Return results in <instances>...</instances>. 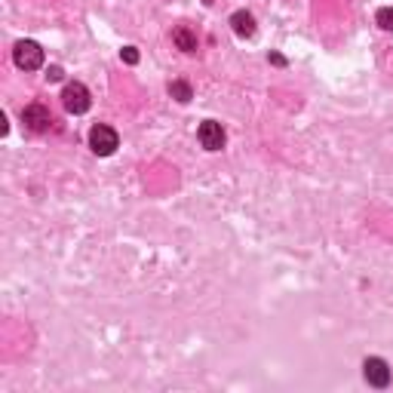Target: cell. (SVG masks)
<instances>
[{"instance_id":"cell-1","label":"cell","mask_w":393,"mask_h":393,"mask_svg":"<svg viewBox=\"0 0 393 393\" xmlns=\"http://www.w3.org/2000/svg\"><path fill=\"white\" fill-rule=\"evenodd\" d=\"M13 58H16V65L22 68V71H37V68L43 65V49L34 41H19L16 49H13Z\"/></svg>"},{"instance_id":"cell-2","label":"cell","mask_w":393,"mask_h":393,"mask_svg":"<svg viewBox=\"0 0 393 393\" xmlns=\"http://www.w3.org/2000/svg\"><path fill=\"white\" fill-rule=\"evenodd\" d=\"M117 145H120V139H117V132L111 130V126L98 123V126L90 130V147L98 157H111L117 151Z\"/></svg>"},{"instance_id":"cell-3","label":"cell","mask_w":393,"mask_h":393,"mask_svg":"<svg viewBox=\"0 0 393 393\" xmlns=\"http://www.w3.org/2000/svg\"><path fill=\"white\" fill-rule=\"evenodd\" d=\"M62 102H65V111L68 114H86L90 111V90L83 83H68L65 93H62Z\"/></svg>"},{"instance_id":"cell-4","label":"cell","mask_w":393,"mask_h":393,"mask_svg":"<svg viewBox=\"0 0 393 393\" xmlns=\"http://www.w3.org/2000/svg\"><path fill=\"white\" fill-rule=\"evenodd\" d=\"M22 120H25V126L31 132H49L53 130V114H49V108H43V105H28L25 111H22Z\"/></svg>"},{"instance_id":"cell-5","label":"cell","mask_w":393,"mask_h":393,"mask_svg":"<svg viewBox=\"0 0 393 393\" xmlns=\"http://www.w3.org/2000/svg\"><path fill=\"white\" fill-rule=\"evenodd\" d=\"M362 375H366V381L372 387H387L390 384V366L381 357H369L366 362H362Z\"/></svg>"},{"instance_id":"cell-6","label":"cell","mask_w":393,"mask_h":393,"mask_svg":"<svg viewBox=\"0 0 393 393\" xmlns=\"http://www.w3.org/2000/svg\"><path fill=\"white\" fill-rule=\"evenodd\" d=\"M200 145L206 147V151H221L224 142H228V135H224L221 130V123H215V120H203L200 123Z\"/></svg>"},{"instance_id":"cell-7","label":"cell","mask_w":393,"mask_h":393,"mask_svg":"<svg viewBox=\"0 0 393 393\" xmlns=\"http://www.w3.org/2000/svg\"><path fill=\"white\" fill-rule=\"evenodd\" d=\"M231 28L237 37H252L255 34V16L246 13V9H237V13L231 16Z\"/></svg>"},{"instance_id":"cell-8","label":"cell","mask_w":393,"mask_h":393,"mask_svg":"<svg viewBox=\"0 0 393 393\" xmlns=\"http://www.w3.org/2000/svg\"><path fill=\"white\" fill-rule=\"evenodd\" d=\"M172 43L182 49V53H197V46H200V41H197V34L191 31L188 25H179L172 31Z\"/></svg>"},{"instance_id":"cell-9","label":"cell","mask_w":393,"mask_h":393,"mask_svg":"<svg viewBox=\"0 0 393 393\" xmlns=\"http://www.w3.org/2000/svg\"><path fill=\"white\" fill-rule=\"evenodd\" d=\"M169 95L175 98V102H191V98H194V93H191V86L188 83H184V80H172L169 83Z\"/></svg>"},{"instance_id":"cell-10","label":"cell","mask_w":393,"mask_h":393,"mask_svg":"<svg viewBox=\"0 0 393 393\" xmlns=\"http://www.w3.org/2000/svg\"><path fill=\"white\" fill-rule=\"evenodd\" d=\"M375 22L384 28V31H393V9H390V6H381L378 16H375Z\"/></svg>"},{"instance_id":"cell-11","label":"cell","mask_w":393,"mask_h":393,"mask_svg":"<svg viewBox=\"0 0 393 393\" xmlns=\"http://www.w3.org/2000/svg\"><path fill=\"white\" fill-rule=\"evenodd\" d=\"M123 62L126 65H135V62H139V49H135V46H123Z\"/></svg>"},{"instance_id":"cell-12","label":"cell","mask_w":393,"mask_h":393,"mask_svg":"<svg viewBox=\"0 0 393 393\" xmlns=\"http://www.w3.org/2000/svg\"><path fill=\"white\" fill-rule=\"evenodd\" d=\"M46 77H49V80H62V68H49Z\"/></svg>"}]
</instances>
